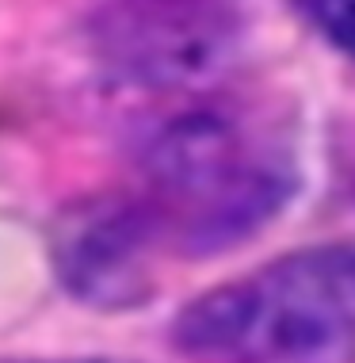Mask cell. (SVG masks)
<instances>
[{
    "label": "cell",
    "instance_id": "6da1fadb",
    "mask_svg": "<svg viewBox=\"0 0 355 363\" xmlns=\"http://www.w3.org/2000/svg\"><path fill=\"white\" fill-rule=\"evenodd\" d=\"M294 191L291 142L244 107H187L145 138L118 195L161 264L252 238Z\"/></svg>",
    "mask_w": 355,
    "mask_h": 363
},
{
    "label": "cell",
    "instance_id": "5b68a950",
    "mask_svg": "<svg viewBox=\"0 0 355 363\" xmlns=\"http://www.w3.org/2000/svg\"><path fill=\"white\" fill-rule=\"evenodd\" d=\"M344 249H348V257H351V264H355V241H348Z\"/></svg>",
    "mask_w": 355,
    "mask_h": 363
},
{
    "label": "cell",
    "instance_id": "277c9868",
    "mask_svg": "<svg viewBox=\"0 0 355 363\" xmlns=\"http://www.w3.org/2000/svg\"><path fill=\"white\" fill-rule=\"evenodd\" d=\"M0 363H23V359H0ZM81 363H88V359H81ZM92 363H107V359H92Z\"/></svg>",
    "mask_w": 355,
    "mask_h": 363
},
{
    "label": "cell",
    "instance_id": "3957f363",
    "mask_svg": "<svg viewBox=\"0 0 355 363\" xmlns=\"http://www.w3.org/2000/svg\"><path fill=\"white\" fill-rule=\"evenodd\" d=\"M294 8L337 50L355 57V0H294Z\"/></svg>",
    "mask_w": 355,
    "mask_h": 363
},
{
    "label": "cell",
    "instance_id": "7a4b0ae2",
    "mask_svg": "<svg viewBox=\"0 0 355 363\" xmlns=\"http://www.w3.org/2000/svg\"><path fill=\"white\" fill-rule=\"evenodd\" d=\"M195 363H355V264L344 245L237 276L184 310Z\"/></svg>",
    "mask_w": 355,
    "mask_h": 363
}]
</instances>
